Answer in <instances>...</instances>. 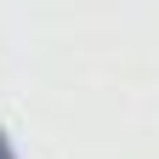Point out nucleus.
Segmentation results:
<instances>
[{"mask_svg": "<svg viewBox=\"0 0 159 159\" xmlns=\"http://www.w3.org/2000/svg\"><path fill=\"white\" fill-rule=\"evenodd\" d=\"M0 159H6V153H0Z\"/></svg>", "mask_w": 159, "mask_h": 159, "instance_id": "1", "label": "nucleus"}]
</instances>
